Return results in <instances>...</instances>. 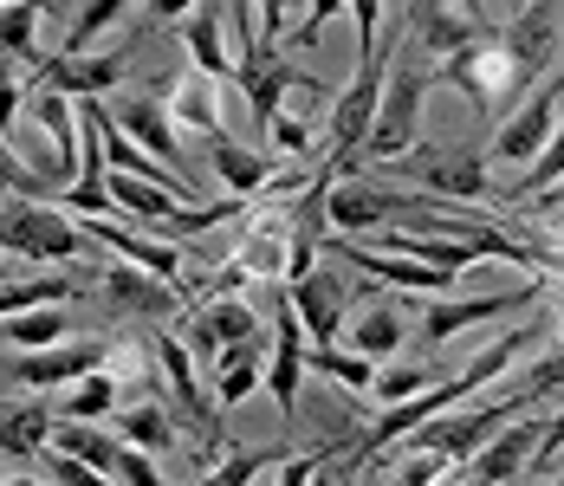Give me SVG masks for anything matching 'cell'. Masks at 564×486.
<instances>
[{"label":"cell","instance_id":"1","mask_svg":"<svg viewBox=\"0 0 564 486\" xmlns=\"http://www.w3.org/2000/svg\"><path fill=\"white\" fill-rule=\"evenodd\" d=\"M383 78H390V46H383V7H357V72L332 98V123H325V162L350 175L364 143H370V123L383 105Z\"/></svg>","mask_w":564,"mask_h":486},{"label":"cell","instance_id":"2","mask_svg":"<svg viewBox=\"0 0 564 486\" xmlns=\"http://www.w3.org/2000/svg\"><path fill=\"white\" fill-rule=\"evenodd\" d=\"M429 85H435V58L422 53V46H409V40H402V26H395L390 78H383V105H377L370 143H364V156L377 162V169L402 162L415 143H422V98H429Z\"/></svg>","mask_w":564,"mask_h":486},{"label":"cell","instance_id":"3","mask_svg":"<svg viewBox=\"0 0 564 486\" xmlns=\"http://www.w3.org/2000/svg\"><path fill=\"white\" fill-rule=\"evenodd\" d=\"M435 85H454L480 117H500V123L525 105V78L512 65V46H507V33H500V20H487L474 46H460L454 58H442L435 65Z\"/></svg>","mask_w":564,"mask_h":486},{"label":"cell","instance_id":"4","mask_svg":"<svg viewBox=\"0 0 564 486\" xmlns=\"http://www.w3.org/2000/svg\"><path fill=\"white\" fill-rule=\"evenodd\" d=\"M0 253L13 260H33V267H78L85 253H98L85 240V227L53 208V202H20V195H0Z\"/></svg>","mask_w":564,"mask_h":486},{"label":"cell","instance_id":"5","mask_svg":"<svg viewBox=\"0 0 564 486\" xmlns=\"http://www.w3.org/2000/svg\"><path fill=\"white\" fill-rule=\"evenodd\" d=\"M383 175L395 182H415L429 202H507L487 175L480 150H454V143H415L402 162H390Z\"/></svg>","mask_w":564,"mask_h":486},{"label":"cell","instance_id":"6","mask_svg":"<svg viewBox=\"0 0 564 486\" xmlns=\"http://www.w3.org/2000/svg\"><path fill=\"white\" fill-rule=\"evenodd\" d=\"M422 202H429V195H402L395 182L344 175L338 188H332V202H325V227H332L338 240H370V234H383V227H402Z\"/></svg>","mask_w":564,"mask_h":486},{"label":"cell","instance_id":"7","mask_svg":"<svg viewBox=\"0 0 564 486\" xmlns=\"http://www.w3.org/2000/svg\"><path fill=\"white\" fill-rule=\"evenodd\" d=\"M91 299H98L105 318H130V324L182 318V312H188V299H182L175 285H163V279H150V272H137V267H123V260H111V253H98Z\"/></svg>","mask_w":564,"mask_h":486},{"label":"cell","instance_id":"8","mask_svg":"<svg viewBox=\"0 0 564 486\" xmlns=\"http://www.w3.org/2000/svg\"><path fill=\"white\" fill-rule=\"evenodd\" d=\"M532 402H539V389L500 396V402H487V409H454V415H442V422H429L422 434H409V441H415V447H435V454H448L454 474H460V467H467V461H474V454H480L494 434L507 429L519 409H532Z\"/></svg>","mask_w":564,"mask_h":486},{"label":"cell","instance_id":"9","mask_svg":"<svg viewBox=\"0 0 564 486\" xmlns=\"http://www.w3.org/2000/svg\"><path fill=\"white\" fill-rule=\"evenodd\" d=\"M285 305H292V318L305 324V344H312V350H332L344 337V324H350V312H357V292H350L344 272L312 267L305 279L285 285Z\"/></svg>","mask_w":564,"mask_h":486},{"label":"cell","instance_id":"10","mask_svg":"<svg viewBox=\"0 0 564 486\" xmlns=\"http://www.w3.org/2000/svg\"><path fill=\"white\" fill-rule=\"evenodd\" d=\"M273 344H267V396H273V409H280V422L292 429L299 422V389H305V357H312V344H305V324L292 318V305H285V285H273Z\"/></svg>","mask_w":564,"mask_h":486},{"label":"cell","instance_id":"11","mask_svg":"<svg viewBox=\"0 0 564 486\" xmlns=\"http://www.w3.org/2000/svg\"><path fill=\"white\" fill-rule=\"evenodd\" d=\"M105 364H111V337H72V344H58V350L13 357L7 377L20 382L26 396H46V389H72V382H85L91 370H105Z\"/></svg>","mask_w":564,"mask_h":486},{"label":"cell","instance_id":"12","mask_svg":"<svg viewBox=\"0 0 564 486\" xmlns=\"http://www.w3.org/2000/svg\"><path fill=\"white\" fill-rule=\"evenodd\" d=\"M558 105H564V65L494 130V162H525V169H532L539 150L552 143V130H558Z\"/></svg>","mask_w":564,"mask_h":486},{"label":"cell","instance_id":"13","mask_svg":"<svg viewBox=\"0 0 564 486\" xmlns=\"http://www.w3.org/2000/svg\"><path fill=\"white\" fill-rule=\"evenodd\" d=\"M85 240H91L98 253L150 272V279H163V285H175V292L188 299V285H182V247L156 240V234H137V227H123V220H85Z\"/></svg>","mask_w":564,"mask_h":486},{"label":"cell","instance_id":"14","mask_svg":"<svg viewBox=\"0 0 564 486\" xmlns=\"http://www.w3.org/2000/svg\"><path fill=\"white\" fill-rule=\"evenodd\" d=\"M130 53H137V46H111V53H85V58H58L53 53V58L33 65V85L72 98V105H85V98H105L117 78L130 72Z\"/></svg>","mask_w":564,"mask_h":486},{"label":"cell","instance_id":"15","mask_svg":"<svg viewBox=\"0 0 564 486\" xmlns=\"http://www.w3.org/2000/svg\"><path fill=\"white\" fill-rule=\"evenodd\" d=\"M539 285H512V292H480V299H429L415 318H422V344H448L460 331H474L480 318H500V312H519L532 305Z\"/></svg>","mask_w":564,"mask_h":486},{"label":"cell","instance_id":"16","mask_svg":"<svg viewBox=\"0 0 564 486\" xmlns=\"http://www.w3.org/2000/svg\"><path fill=\"white\" fill-rule=\"evenodd\" d=\"M487 20H494L487 7H474V13H460V7H409V13H402V40L422 46V53L442 65V58H454L460 46H474Z\"/></svg>","mask_w":564,"mask_h":486},{"label":"cell","instance_id":"17","mask_svg":"<svg viewBox=\"0 0 564 486\" xmlns=\"http://www.w3.org/2000/svg\"><path fill=\"white\" fill-rule=\"evenodd\" d=\"M539 441H545V415H539V422H512V429H500L480 454H474V461H467L460 486H512L525 467H532Z\"/></svg>","mask_w":564,"mask_h":486},{"label":"cell","instance_id":"18","mask_svg":"<svg viewBox=\"0 0 564 486\" xmlns=\"http://www.w3.org/2000/svg\"><path fill=\"white\" fill-rule=\"evenodd\" d=\"M500 33H507V46H512V65H519V78L525 85H545L558 65V40H564V26H558V13L552 7H525V13H512V20H500Z\"/></svg>","mask_w":564,"mask_h":486},{"label":"cell","instance_id":"19","mask_svg":"<svg viewBox=\"0 0 564 486\" xmlns=\"http://www.w3.org/2000/svg\"><path fill=\"white\" fill-rule=\"evenodd\" d=\"M111 117H117V130L143 150V156H156L163 169H175L182 162V137H175V117H170V105L156 98V91H143V98H123V105H111Z\"/></svg>","mask_w":564,"mask_h":486},{"label":"cell","instance_id":"20","mask_svg":"<svg viewBox=\"0 0 564 486\" xmlns=\"http://www.w3.org/2000/svg\"><path fill=\"white\" fill-rule=\"evenodd\" d=\"M208 162H215V175L227 182L234 202H260V195L280 182V156H273V150H253V143H240V137H215V143H208Z\"/></svg>","mask_w":564,"mask_h":486},{"label":"cell","instance_id":"21","mask_svg":"<svg viewBox=\"0 0 564 486\" xmlns=\"http://www.w3.org/2000/svg\"><path fill=\"white\" fill-rule=\"evenodd\" d=\"M175 33H182V46H188L202 78H215V85L234 78V58H227V7H182Z\"/></svg>","mask_w":564,"mask_h":486},{"label":"cell","instance_id":"22","mask_svg":"<svg viewBox=\"0 0 564 486\" xmlns=\"http://www.w3.org/2000/svg\"><path fill=\"white\" fill-rule=\"evenodd\" d=\"M402 337H409V318H402L395 299H370V305H357L350 324H344V350H357V357H370V364L395 357Z\"/></svg>","mask_w":564,"mask_h":486},{"label":"cell","instance_id":"23","mask_svg":"<svg viewBox=\"0 0 564 486\" xmlns=\"http://www.w3.org/2000/svg\"><path fill=\"white\" fill-rule=\"evenodd\" d=\"M163 105H170L175 130L188 123V130H202V143H215V137H227V117H221V85L215 78H202L195 65L175 78L170 91H163Z\"/></svg>","mask_w":564,"mask_h":486},{"label":"cell","instance_id":"24","mask_svg":"<svg viewBox=\"0 0 564 486\" xmlns=\"http://www.w3.org/2000/svg\"><path fill=\"white\" fill-rule=\"evenodd\" d=\"M72 299H91V279H72V272H40V279H7L0 285V324L26 318V312H53Z\"/></svg>","mask_w":564,"mask_h":486},{"label":"cell","instance_id":"25","mask_svg":"<svg viewBox=\"0 0 564 486\" xmlns=\"http://www.w3.org/2000/svg\"><path fill=\"white\" fill-rule=\"evenodd\" d=\"M58 415L46 402H0V454L7 461H40L53 447Z\"/></svg>","mask_w":564,"mask_h":486},{"label":"cell","instance_id":"26","mask_svg":"<svg viewBox=\"0 0 564 486\" xmlns=\"http://www.w3.org/2000/svg\"><path fill=\"white\" fill-rule=\"evenodd\" d=\"M111 434L123 441V447H143V454H170L175 441H182L175 415L156 402V396H143V402H123V409L111 415Z\"/></svg>","mask_w":564,"mask_h":486},{"label":"cell","instance_id":"27","mask_svg":"<svg viewBox=\"0 0 564 486\" xmlns=\"http://www.w3.org/2000/svg\"><path fill=\"white\" fill-rule=\"evenodd\" d=\"M253 389H267V344H227L215 364V409H240Z\"/></svg>","mask_w":564,"mask_h":486},{"label":"cell","instance_id":"28","mask_svg":"<svg viewBox=\"0 0 564 486\" xmlns=\"http://www.w3.org/2000/svg\"><path fill=\"white\" fill-rule=\"evenodd\" d=\"M0 344H7L13 357L58 350V344H72V318H65V305H53V312H26V318H7L0 324Z\"/></svg>","mask_w":564,"mask_h":486},{"label":"cell","instance_id":"29","mask_svg":"<svg viewBox=\"0 0 564 486\" xmlns=\"http://www.w3.org/2000/svg\"><path fill=\"white\" fill-rule=\"evenodd\" d=\"M117 409H123V377H111V370H91L85 382H72V389H65L58 422H111Z\"/></svg>","mask_w":564,"mask_h":486},{"label":"cell","instance_id":"30","mask_svg":"<svg viewBox=\"0 0 564 486\" xmlns=\"http://www.w3.org/2000/svg\"><path fill=\"white\" fill-rule=\"evenodd\" d=\"M53 447H58V454H72V461H85L91 474H105V480H111V474H117V447H123V441H117L111 429H91V422H58Z\"/></svg>","mask_w":564,"mask_h":486},{"label":"cell","instance_id":"31","mask_svg":"<svg viewBox=\"0 0 564 486\" xmlns=\"http://www.w3.org/2000/svg\"><path fill=\"white\" fill-rule=\"evenodd\" d=\"M202 318H208V331L221 337V350L227 344H260V312H253V299H208V305H195Z\"/></svg>","mask_w":564,"mask_h":486},{"label":"cell","instance_id":"32","mask_svg":"<svg viewBox=\"0 0 564 486\" xmlns=\"http://www.w3.org/2000/svg\"><path fill=\"white\" fill-rule=\"evenodd\" d=\"M292 454L285 447H234V454H221L208 474L195 486H253V474H267V467H285Z\"/></svg>","mask_w":564,"mask_h":486},{"label":"cell","instance_id":"33","mask_svg":"<svg viewBox=\"0 0 564 486\" xmlns=\"http://www.w3.org/2000/svg\"><path fill=\"white\" fill-rule=\"evenodd\" d=\"M448 377H454L448 364H409V370L395 364V370H377V389H370V396H377L383 409H395V402H415V396H429L435 382H448Z\"/></svg>","mask_w":564,"mask_h":486},{"label":"cell","instance_id":"34","mask_svg":"<svg viewBox=\"0 0 564 486\" xmlns=\"http://www.w3.org/2000/svg\"><path fill=\"white\" fill-rule=\"evenodd\" d=\"M33 33H40V7H33V0L0 7V58H7V65H40Z\"/></svg>","mask_w":564,"mask_h":486},{"label":"cell","instance_id":"35","mask_svg":"<svg viewBox=\"0 0 564 486\" xmlns=\"http://www.w3.org/2000/svg\"><path fill=\"white\" fill-rule=\"evenodd\" d=\"M305 370H325L338 389H357V396H370V389H377V364H370V357H357V350H344V344L312 350V357H305Z\"/></svg>","mask_w":564,"mask_h":486},{"label":"cell","instance_id":"36","mask_svg":"<svg viewBox=\"0 0 564 486\" xmlns=\"http://www.w3.org/2000/svg\"><path fill=\"white\" fill-rule=\"evenodd\" d=\"M117 20H123V7H117V0H91V7H78V20H72V33H65L58 58H85L91 46H98V33H111Z\"/></svg>","mask_w":564,"mask_h":486},{"label":"cell","instance_id":"37","mask_svg":"<svg viewBox=\"0 0 564 486\" xmlns=\"http://www.w3.org/2000/svg\"><path fill=\"white\" fill-rule=\"evenodd\" d=\"M558 182H564V123L552 130V143L539 150V162L512 182V195H519V202H539V195H545V188H558ZM512 195H507V202H512Z\"/></svg>","mask_w":564,"mask_h":486},{"label":"cell","instance_id":"38","mask_svg":"<svg viewBox=\"0 0 564 486\" xmlns=\"http://www.w3.org/2000/svg\"><path fill=\"white\" fill-rule=\"evenodd\" d=\"M267 150H273V156L280 162H292V156H318V137H312V123H305V117H292V110H280V117H273V123H267Z\"/></svg>","mask_w":564,"mask_h":486},{"label":"cell","instance_id":"39","mask_svg":"<svg viewBox=\"0 0 564 486\" xmlns=\"http://www.w3.org/2000/svg\"><path fill=\"white\" fill-rule=\"evenodd\" d=\"M454 461L448 454H435V447H409L402 461H395V480L390 486H448Z\"/></svg>","mask_w":564,"mask_h":486},{"label":"cell","instance_id":"40","mask_svg":"<svg viewBox=\"0 0 564 486\" xmlns=\"http://www.w3.org/2000/svg\"><path fill=\"white\" fill-rule=\"evenodd\" d=\"M26 98H33V85L20 78V65H7V58H0V137H7V143H13V123H20Z\"/></svg>","mask_w":564,"mask_h":486},{"label":"cell","instance_id":"41","mask_svg":"<svg viewBox=\"0 0 564 486\" xmlns=\"http://www.w3.org/2000/svg\"><path fill=\"white\" fill-rule=\"evenodd\" d=\"M117 486H170L163 480V467H156V454H143V447H117Z\"/></svg>","mask_w":564,"mask_h":486},{"label":"cell","instance_id":"42","mask_svg":"<svg viewBox=\"0 0 564 486\" xmlns=\"http://www.w3.org/2000/svg\"><path fill=\"white\" fill-rule=\"evenodd\" d=\"M40 467H46V480H53V486H117V480H105V474H91L85 461L58 454V447H46V454H40Z\"/></svg>","mask_w":564,"mask_h":486},{"label":"cell","instance_id":"43","mask_svg":"<svg viewBox=\"0 0 564 486\" xmlns=\"http://www.w3.org/2000/svg\"><path fill=\"white\" fill-rule=\"evenodd\" d=\"M564 447V409L558 415H545V441H539V454H532V467H552V454Z\"/></svg>","mask_w":564,"mask_h":486},{"label":"cell","instance_id":"44","mask_svg":"<svg viewBox=\"0 0 564 486\" xmlns=\"http://www.w3.org/2000/svg\"><path fill=\"white\" fill-rule=\"evenodd\" d=\"M312 486H338V474H325V467H318V474H312Z\"/></svg>","mask_w":564,"mask_h":486},{"label":"cell","instance_id":"45","mask_svg":"<svg viewBox=\"0 0 564 486\" xmlns=\"http://www.w3.org/2000/svg\"><path fill=\"white\" fill-rule=\"evenodd\" d=\"M552 486H564V474H558V480H552Z\"/></svg>","mask_w":564,"mask_h":486}]
</instances>
